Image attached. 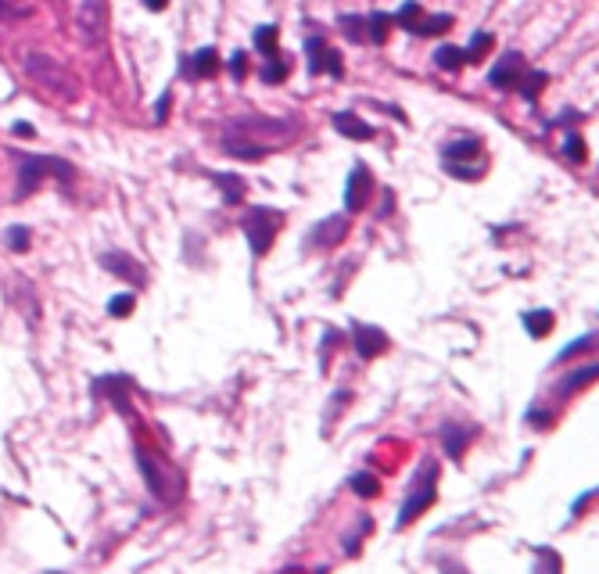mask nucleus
<instances>
[{
    "label": "nucleus",
    "mask_w": 599,
    "mask_h": 574,
    "mask_svg": "<svg viewBox=\"0 0 599 574\" xmlns=\"http://www.w3.org/2000/svg\"><path fill=\"white\" fill-rule=\"evenodd\" d=\"M564 155L578 166V162H586V140H582V133H568V140H564Z\"/></svg>",
    "instance_id": "nucleus-28"
},
{
    "label": "nucleus",
    "mask_w": 599,
    "mask_h": 574,
    "mask_svg": "<svg viewBox=\"0 0 599 574\" xmlns=\"http://www.w3.org/2000/svg\"><path fill=\"white\" fill-rule=\"evenodd\" d=\"M524 327L532 337H546L550 327H553V312L550 309H535V312H524Z\"/></svg>",
    "instance_id": "nucleus-18"
},
{
    "label": "nucleus",
    "mask_w": 599,
    "mask_h": 574,
    "mask_svg": "<svg viewBox=\"0 0 599 574\" xmlns=\"http://www.w3.org/2000/svg\"><path fill=\"white\" fill-rule=\"evenodd\" d=\"M442 574H467L456 561H442Z\"/></svg>",
    "instance_id": "nucleus-39"
},
{
    "label": "nucleus",
    "mask_w": 599,
    "mask_h": 574,
    "mask_svg": "<svg viewBox=\"0 0 599 574\" xmlns=\"http://www.w3.org/2000/svg\"><path fill=\"white\" fill-rule=\"evenodd\" d=\"M535 574H560V557H557V553H550V550H539Z\"/></svg>",
    "instance_id": "nucleus-31"
},
{
    "label": "nucleus",
    "mask_w": 599,
    "mask_h": 574,
    "mask_svg": "<svg viewBox=\"0 0 599 574\" xmlns=\"http://www.w3.org/2000/svg\"><path fill=\"white\" fill-rule=\"evenodd\" d=\"M305 54H308V76H319L323 68L330 76H341V54L334 47H326L323 36H308L305 40Z\"/></svg>",
    "instance_id": "nucleus-5"
},
{
    "label": "nucleus",
    "mask_w": 599,
    "mask_h": 574,
    "mask_svg": "<svg viewBox=\"0 0 599 574\" xmlns=\"http://www.w3.org/2000/svg\"><path fill=\"white\" fill-rule=\"evenodd\" d=\"M546 79H550V76H546V72H532V83H528V79H524V83H521V90H524V97H528V101H535V97H539V90H542V86H546Z\"/></svg>",
    "instance_id": "nucleus-32"
},
{
    "label": "nucleus",
    "mask_w": 599,
    "mask_h": 574,
    "mask_svg": "<svg viewBox=\"0 0 599 574\" xmlns=\"http://www.w3.org/2000/svg\"><path fill=\"white\" fill-rule=\"evenodd\" d=\"M334 130H337L341 137H348V140H370V137H373V126H366L355 112H337V115H334Z\"/></svg>",
    "instance_id": "nucleus-12"
},
{
    "label": "nucleus",
    "mask_w": 599,
    "mask_h": 574,
    "mask_svg": "<svg viewBox=\"0 0 599 574\" xmlns=\"http://www.w3.org/2000/svg\"><path fill=\"white\" fill-rule=\"evenodd\" d=\"M438 499V467L434 463H424L420 471H416V478L409 481V496H406V503H402V510H398V528H406L409 521H416L431 503Z\"/></svg>",
    "instance_id": "nucleus-2"
},
{
    "label": "nucleus",
    "mask_w": 599,
    "mask_h": 574,
    "mask_svg": "<svg viewBox=\"0 0 599 574\" xmlns=\"http://www.w3.org/2000/svg\"><path fill=\"white\" fill-rule=\"evenodd\" d=\"M14 133H18V137H32V126H29V122H14Z\"/></svg>",
    "instance_id": "nucleus-40"
},
{
    "label": "nucleus",
    "mask_w": 599,
    "mask_h": 574,
    "mask_svg": "<svg viewBox=\"0 0 599 574\" xmlns=\"http://www.w3.org/2000/svg\"><path fill=\"white\" fill-rule=\"evenodd\" d=\"M528 420H532L535 427H550V424H553V413H542V409H532V413H528Z\"/></svg>",
    "instance_id": "nucleus-36"
},
{
    "label": "nucleus",
    "mask_w": 599,
    "mask_h": 574,
    "mask_svg": "<svg viewBox=\"0 0 599 574\" xmlns=\"http://www.w3.org/2000/svg\"><path fill=\"white\" fill-rule=\"evenodd\" d=\"M101 266H104L108 274H115V277H122V281H130L133 287L148 284V270H144V263H137V259H133V256H126V252H104V256H101Z\"/></svg>",
    "instance_id": "nucleus-6"
},
{
    "label": "nucleus",
    "mask_w": 599,
    "mask_h": 574,
    "mask_svg": "<svg viewBox=\"0 0 599 574\" xmlns=\"http://www.w3.org/2000/svg\"><path fill=\"white\" fill-rule=\"evenodd\" d=\"M277 223H281V212H273V209H248V212H245L241 230H245V238H248L255 259H263V256L270 252V245H273V238H277Z\"/></svg>",
    "instance_id": "nucleus-4"
},
{
    "label": "nucleus",
    "mask_w": 599,
    "mask_h": 574,
    "mask_svg": "<svg viewBox=\"0 0 599 574\" xmlns=\"http://www.w3.org/2000/svg\"><path fill=\"white\" fill-rule=\"evenodd\" d=\"M370 187H373L370 169H366V166H355V169L348 173V194H344V205L359 212V209L366 205V198H370Z\"/></svg>",
    "instance_id": "nucleus-11"
},
{
    "label": "nucleus",
    "mask_w": 599,
    "mask_h": 574,
    "mask_svg": "<svg viewBox=\"0 0 599 574\" xmlns=\"http://www.w3.org/2000/svg\"><path fill=\"white\" fill-rule=\"evenodd\" d=\"M344 234H348V220L330 216V220H323V223L312 227V234H308V248H334L337 241H344Z\"/></svg>",
    "instance_id": "nucleus-9"
},
{
    "label": "nucleus",
    "mask_w": 599,
    "mask_h": 574,
    "mask_svg": "<svg viewBox=\"0 0 599 574\" xmlns=\"http://www.w3.org/2000/svg\"><path fill=\"white\" fill-rule=\"evenodd\" d=\"M352 341H355V352H359L362 359H373V355H380V352L388 348L384 330H380V327H366V323H355V327H352Z\"/></svg>",
    "instance_id": "nucleus-10"
},
{
    "label": "nucleus",
    "mask_w": 599,
    "mask_h": 574,
    "mask_svg": "<svg viewBox=\"0 0 599 574\" xmlns=\"http://www.w3.org/2000/svg\"><path fill=\"white\" fill-rule=\"evenodd\" d=\"M492 43H496V40H492V32H478V36L463 47V58H467V61H478V58H485V54H488V47H492Z\"/></svg>",
    "instance_id": "nucleus-24"
},
{
    "label": "nucleus",
    "mask_w": 599,
    "mask_h": 574,
    "mask_svg": "<svg viewBox=\"0 0 599 574\" xmlns=\"http://www.w3.org/2000/svg\"><path fill=\"white\" fill-rule=\"evenodd\" d=\"M370 25V43H384L388 40V29H391V14H370L362 18Z\"/></svg>",
    "instance_id": "nucleus-23"
},
{
    "label": "nucleus",
    "mask_w": 599,
    "mask_h": 574,
    "mask_svg": "<svg viewBox=\"0 0 599 574\" xmlns=\"http://www.w3.org/2000/svg\"><path fill=\"white\" fill-rule=\"evenodd\" d=\"M391 18H395L402 29H416V25H420V4H416V0H409V4H402V11H398V14H391Z\"/></svg>",
    "instance_id": "nucleus-26"
},
{
    "label": "nucleus",
    "mask_w": 599,
    "mask_h": 574,
    "mask_svg": "<svg viewBox=\"0 0 599 574\" xmlns=\"http://www.w3.org/2000/svg\"><path fill=\"white\" fill-rule=\"evenodd\" d=\"M4 241L11 245V252H29V241H32V234H29L25 227H11V230L4 234Z\"/></svg>",
    "instance_id": "nucleus-29"
},
{
    "label": "nucleus",
    "mask_w": 599,
    "mask_h": 574,
    "mask_svg": "<svg viewBox=\"0 0 599 574\" xmlns=\"http://www.w3.org/2000/svg\"><path fill=\"white\" fill-rule=\"evenodd\" d=\"M470 438H474V427H463V424H442V442H445L449 460H460Z\"/></svg>",
    "instance_id": "nucleus-13"
},
{
    "label": "nucleus",
    "mask_w": 599,
    "mask_h": 574,
    "mask_svg": "<svg viewBox=\"0 0 599 574\" xmlns=\"http://www.w3.org/2000/svg\"><path fill=\"white\" fill-rule=\"evenodd\" d=\"M452 25V14H431V22H420L416 32L420 36H434V32H445Z\"/></svg>",
    "instance_id": "nucleus-27"
},
{
    "label": "nucleus",
    "mask_w": 599,
    "mask_h": 574,
    "mask_svg": "<svg viewBox=\"0 0 599 574\" xmlns=\"http://www.w3.org/2000/svg\"><path fill=\"white\" fill-rule=\"evenodd\" d=\"M133 305H137V298H133V294H115V298L108 301V312H112L115 319H122V316H130V312H133Z\"/></svg>",
    "instance_id": "nucleus-30"
},
{
    "label": "nucleus",
    "mask_w": 599,
    "mask_h": 574,
    "mask_svg": "<svg viewBox=\"0 0 599 574\" xmlns=\"http://www.w3.org/2000/svg\"><path fill=\"white\" fill-rule=\"evenodd\" d=\"M528 68H524V58L517 54V50H506L503 58H499V65L492 68V76H488V83L496 86V90H510V86H517L521 83V76H524Z\"/></svg>",
    "instance_id": "nucleus-8"
},
{
    "label": "nucleus",
    "mask_w": 599,
    "mask_h": 574,
    "mask_svg": "<svg viewBox=\"0 0 599 574\" xmlns=\"http://www.w3.org/2000/svg\"><path fill=\"white\" fill-rule=\"evenodd\" d=\"M137 463H140V471H144V478H148L151 492H155L162 503H173V499L180 496V489L165 481V474H162V467H158V456H151L148 449H137Z\"/></svg>",
    "instance_id": "nucleus-7"
},
{
    "label": "nucleus",
    "mask_w": 599,
    "mask_h": 574,
    "mask_svg": "<svg viewBox=\"0 0 599 574\" xmlns=\"http://www.w3.org/2000/svg\"><path fill=\"white\" fill-rule=\"evenodd\" d=\"M341 29L348 40H362V22H355L352 14H341Z\"/></svg>",
    "instance_id": "nucleus-34"
},
{
    "label": "nucleus",
    "mask_w": 599,
    "mask_h": 574,
    "mask_svg": "<svg viewBox=\"0 0 599 574\" xmlns=\"http://www.w3.org/2000/svg\"><path fill=\"white\" fill-rule=\"evenodd\" d=\"M481 155V140H452L449 148H445V166H456V162H470V158H478Z\"/></svg>",
    "instance_id": "nucleus-16"
},
{
    "label": "nucleus",
    "mask_w": 599,
    "mask_h": 574,
    "mask_svg": "<svg viewBox=\"0 0 599 574\" xmlns=\"http://www.w3.org/2000/svg\"><path fill=\"white\" fill-rule=\"evenodd\" d=\"M169 101H173V94H162V101H158V112H155V119H158V122H165V115H169Z\"/></svg>",
    "instance_id": "nucleus-38"
},
{
    "label": "nucleus",
    "mask_w": 599,
    "mask_h": 574,
    "mask_svg": "<svg viewBox=\"0 0 599 574\" xmlns=\"http://www.w3.org/2000/svg\"><path fill=\"white\" fill-rule=\"evenodd\" d=\"M79 25H83L86 36H101L104 32V0H83Z\"/></svg>",
    "instance_id": "nucleus-14"
},
{
    "label": "nucleus",
    "mask_w": 599,
    "mask_h": 574,
    "mask_svg": "<svg viewBox=\"0 0 599 574\" xmlns=\"http://www.w3.org/2000/svg\"><path fill=\"white\" fill-rule=\"evenodd\" d=\"M277 36H281L277 25H259V29H255V47L273 58V54H277Z\"/></svg>",
    "instance_id": "nucleus-21"
},
{
    "label": "nucleus",
    "mask_w": 599,
    "mask_h": 574,
    "mask_svg": "<svg viewBox=\"0 0 599 574\" xmlns=\"http://www.w3.org/2000/svg\"><path fill=\"white\" fill-rule=\"evenodd\" d=\"M288 72H291V65H288L281 54H273V58L263 65V79H266V83H284Z\"/></svg>",
    "instance_id": "nucleus-22"
},
{
    "label": "nucleus",
    "mask_w": 599,
    "mask_h": 574,
    "mask_svg": "<svg viewBox=\"0 0 599 574\" xmlns=\"http://www.w3.org/2000/svg\"><path fill=\"white\" fill-rule=\"evenodd\" d=\"M18 166V198H29L32 187L43 176H58V180H72V166L61 158H40V155H14Z\"/></svg>",
    "instance_id": "nucleus-3"
},
{
    "label": "nucleus",
    "mask_w": 599,
    "mask_h": 574,
    "mask_svg": "<svg viewBox=\"0 0 599 574\" xmlns=\"http://www.w3.org/2000/svg\"><path fill=\"white\" fill-rule=\"evenodd\" d=\"M216 68H219L216 47H201V50L191 58V79H209V76H216Z\"/></svg>",
    "instance_id": "nucleus-15"
},
{
    "label": "nucleus",
    "mask_w": 599,
    "mask_h": 574,
    "mask_svg": "<svg viewBox=\"0 0 599 574\" xmlns=\"http://www.w3.org/2000/svg\"><path fill=\"white\" fill-rule=\"evenodd\" d=\"M463 47H452V43H445V47H438L434 50V65H442V68H449V72H456V68H463Z\"/></svg>",
    "instance_id": "nucleus-19"
},
{
    "label": "nucleus",
    "mask_w": 599,
    "mask_h": 574,
    "mask_svg": "<svg viewBox=\"0 0 599 574\" xmlns=\"http://www.w3.org/2000/svg\"><path fill=\"white\" fill-rule=\"evenodd\" d=\"M25 72L40 83V86H47L50 94H58V97H65V101H76V83H72V72L61 65V61H54L50 54H36V50H29L25 54Z\"/></svg>",
    "instance_id": "nucleus-1"
},
{
    "label": "nucleus",
    "mask_w": 599,
    "mask_h": 574,
    "mask_svg": "<svg viewBox=\"0 0 599 574\" xmlns=\"http://www.w3.org/2000/svg\"><path fill=\"white\" fill-rule=\"evenodd\" d=\"M18 14H25V11H18V7H11L7 0H0V22H11V18H18Z\"/></svg>",
    "instance_id": "nucleus-37"
},
{
    "label": "nucleus",
    "mask_w": 599,
    "mask_h": 574,
    "mask_svg": "<svg viewBox=\"0 0 599 574\" xmlns=\"http://www.w3.org/2000/svg\"><path fill=\"white\" fill-rule=\"evenodd\" d=\"M169 0H144V7H151V11H162Z\"/></svg>",
    "instance_id": "nucleus-41"
},
{
    "label": "nucleus",
    "mask_w": 599,
    "mask_h": 574,
    "mask_svg": "<svg viewBox=\"0 0 599 574\" xmlns=\"http://www.w3.org/2000/svg\"><path fill=\"white\" fill-rule=\"evenodd\" d=\"M348 485H352V492H355V496H362V499H373V496H377V489H380V481H377L370 471H359Z\"/></svg>",
    "instance_id": "nucleus-20"
},
{
    "label": "nucleus",
    "mask_w": 599,
    "mask_h": 574,
    "mask_svg": "<svg viewBox=\"0 0 599 574\" xmlns=\"http://www.w3.org/2000/svg\"><path fill=\"white\" fill-rule=\"evenodd\" d=\"M245 72H248V54L237 50V54L230 58V76H234V79H245Z\"/></svg>",
    "instance_id": "nucleus-35"
},
{
    "label": "nucleus",
    "mask_w": 599,
    "mask_h": 574,
    "mask_svg": "<svg viewBox=\"0 0 599 574\" xmlns=\"http://www.w3.org/2000/svg\"><path fill=\"white\" fill-rule=\"evenodd\" d=\"M593 341H596V337H593V334H586V337H578V341H575V345H568V348H564V352H560V355H557V363H568V359H571V355H578V352H586V348H593Z\"/></svg>",
    "instance_id": "nucleus-33"
},
{
    "label": "nucleus",
    "mask_w": 599,
    "mask_h": 574,
    "mask_svg": "<svg viewBox=\"0 0 599 574\" xmlns=\"http://www.w3.org/2000/svg\"><path fill=\"white\" fill-rule=\"evenodd\" d=\"M216 184L223 187V202L227 205H237L245 198V180L237 173H216Z\"/></svg>",
    "instance_id": "nucleus-17"
},
{
    "label": "nucleus",
    "mask_w": 599,
    "mask_h": 574,
    "mask_svg": "<svg viewBox=\"0 0 599 574\" xmlns=\"http://www.w3.org/2000/svg\"><path fill=\"white\" fill-rule=\"evenodd\" d=\"M593 377H596V366H582V370H575V373L560 384V391H564V395H575V391H578L582 384H589Z\"/></svg>",
    "instance_id": "nucleus-25"
}]
</instances>
